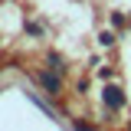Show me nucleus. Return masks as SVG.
<instances>
[{"instance_id": "1", "label": "nucleus", "mask_w": 131, "mask_h": 131, "mask_svg": "<svg viewBox=\"0 0 131 131\" xmlns=\"http://www.w3.org/2000/svg\"><path fill=\"white\" fill-rule=\"evenodd\" d=\"M105 105H108V108H121V105H125V95H121V89L108 85V89H105Z\"/></svg>"}, {"instance_id": "2", "label": "nucleus", "mask_w": 131, "mask_h": 131, "mask_svg": "<svg viewBox=\"0 0 131 131\" xmlns=\"http://www.w3.org/2000/svg\"><path fill=\"white\" fill-rule=\"evenodd\" d=\"M43 85H46V89H49V92H52V95L59 92V79H56V75H49V72H46V75H43Z\"/></svg>"}]
</instances>
